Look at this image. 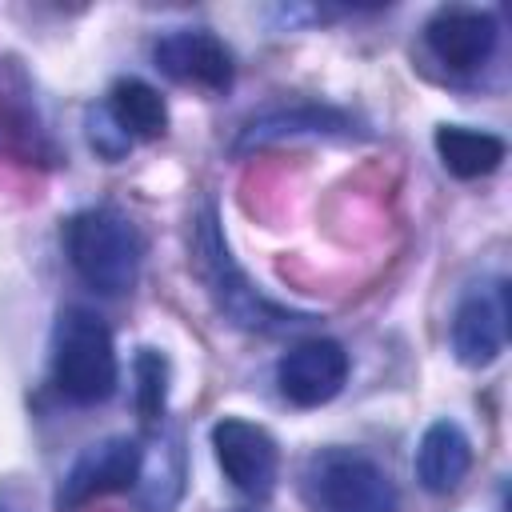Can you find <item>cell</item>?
I'll return each mask as SVG.
<instances>
[{
    "label": "cell",
    "instance_id": "1",
    "mask_svg": "<svg viewBox=\"0 0 512 512\" xmlns=\"http://www.w3.org/2000/svg\"><path fill=\"white\" fill-rule=\"evenodd\" d=\"M64 252L76 276L100 296L132 292L144 260L140 232L112 208H84L64 220Z\"/></svg>",
    "mask_w": 512,
    "mask_h": 512
},
{
    "label": "cell",
    "instance_id": "2",
    "mask_svg": "<svg viewBox=\"0 0 512 512\" xmlns=\"http://www.w3.org/2000/svg\"><path fill=\"white\" fill-rule=\"evenodd\" d=\"M52 384L72 404H104L120 384L112 332L84 308H64L52 328Z\"/></svg>",
    "mask_w": 512,
    "mask_h": 512
},
{
    "label": "cell",
    "instance_id": "3",
    "mask_svg": "<svg viewBox=\"0 0 512 512\" xmlns=\"http://www.w3.org/2000/svg\"><path fill=\"white\" fill-rule=\"evenodd\" d=\"M304 488L316 512H400L392 476L352 448H324L304 468Z\"/></svg>",
    "mask_w": 512,
    "mask_h": 512
},
{
    "label": "cell",
    "instance_id": "4",
    "mask_svg": "<svg viewBox=\"0 0 512 512\" xmlns=\"http://www.w3.org/2000/svg\"><path fill=\"white\" fill-rule=\"evenodd\" d=\"M196 244H200L204 272H208V284H212V292H216V304H220V312H224L232 324H240V328H248V332H284V328H300V324L312 320V316L292 312V308H280V304H272L268 296H260L256 288H248L244 272L232 264L228 240L220 236L212 212H204Z\"/></svg>",
    "mask_w": 512,
    "mask_h": 512
},
{
    "label": "cell",
    "instance_id": "5",
    "mask_svg": "<svg viewBox=\"0 0 512 512\" xmlns=\"http://www.w3.org/2000/svg\"><path fill=\"white\" fill-rule=\"evenodd\" d=\"M212 452L224 472V480L248 496V500H268L280 476V448L268 428L240 420V416H220L212 424Z\"/></svg>",
    "mask_w": 512,
    "mask_h": 512
},
{
    "label": "cell",
    "instance_id": "6",
    "mask_svg": "<svg viewBox=\"0 0 512 512\" xmlns=\"http://www.w3.org/2000/svg\"><path fill=\"white\" fill-rule=\"evenodd\" d=\"M452 356L464 368H488L508 344V280H484L468 288L448 320Z\"/></svg>",
    "mask_w": 512,
    "mask_h": 512
},
{
    "label": "cell",
    "instance_id": "7",
    "mask_svg": "<svg viewBox=\"0 0 512 512\" xmlns=\"http://www.w3.org/2000/svg\"><path fill=\"white\" fill-rule=\"evenodd\" d=\"M348 372H352V360L340 340L308 336L276 360V388L296 408H320L340 396V388L348 384Z\"/></svg>",
    "mask_w": 512,
    "mask_h": 512
},
{
    "label": "cell",
    "instance_id": "8",
    "mask_svg": "<svg viewBox=\"0 0 512 512\" xmlns=\"http://www.w3.org/2000/svg\"><path fill=\"white\" fill-rule=\"evenodd\" d=\"M140 472H144V448L140 440L132 436H108L100 444H88L64 484H60V508H80L96 496H108V492H128L140 484Z\"/></svg>",
    "mask_w": 512,
    "mask_h": 512
},
{
    "label": "cell",
    "instance_id": "9",
    "mask_svg": "<svg viewBox=\"0 0 512 512\" xmlns=\"http://www.w3.org/2000/svg\"><path fill=\"white\" fill-rule=\"evenodd\" d=\"M152 60L156 68L188 88H204V92H228L236 64H232V48L208 32V28H172L152 44Z\"/></svg>",
    "mask_w": 512,
    "mask_h": 512
},
{
    "label": "cell",
    "instance_id": "10",
    "mask_svg": "<svg viewBox=\"0 0 512 512\" xmlns=\"http://www.w3.org/2000/svg\"><path fill=\"white\" fill-rule=\"evenodd\" d=\"M496 40H500V24L488 8L448 4V8H436L432 20L424 24L428 52L452 72H472L488 64V56L496 52Z\"/></svg>",
    "mask_w": 512,
    "mask_h": 512
},
{
    "label": "cell",
    "instance_id": "11",
    "mask_svg": "<svg viewBox=\"0 0 512 512\" xmlns=\"http://www.w3.org/2000/svg\"><path fill=\"white\" fill-rule=\"evenodd\" d=\"M416 480L432 496H448L472 468V440L456 420H432L416 444Z\"/></svg>",
    "mask_w": 512,
    "mask_h": 512
},
{
    "label": "cell",
    "instance_id": "12",
    "mask_svg": "<svg viewBox=\"0 0 512 512\" xmlns=\"http://www.w3.org/2000/svg\"><path fill=\"white\" fill-rule=\"evenodd\" d=\"M432 144H436L440 164L456 180H480V176L496 172L504 164V156H508V144L496 132L468 128V124H440Z\"/></svg>",
    "mask_w": 512,
    "mask_h": 512
},
{
    "label": "cell",
    "instance_id": "13",
    "mask_svg": "<svg viewBox=\"0 0 512 512\" xmlns=\"http://www.w3.org/2000/svg\"><path fill=\"white\" fill-rule=\"evenodd\" d=\"M344 128H348V116L336 108L292 104V108H276V112L248 120L240 132V148H260V144H272L284 136H324V132H344Z\"/></svg>",
    "mask_w": 512,
    "mask_h": 512
},
{
    "label": "cell",
    "instance_id": "14",
    "mask_svg": "<svg viewBox=\"0 0 512 512\" xmlns=\"http://www.w3.org/2000/svg\"><path fill=\"white\" fill-rule=\"evenodd\" d=\"M104 104H108V112L116 116V124L132 140H156L168 128V104H164V96L148 80H140V76L116 80Z\"/></svg>",
    "mask_w": 512,
    "mask_h": 512
},
{
    "label": "cell",
    "instance_id": "15",
    "mask_svg": "<svg viewBox=\"0 0 512 512\" xmlns=\"http://www.w3.org/2000/svg\"><path fill=\"white\" fill-rule=\"evenodd\" d=\"M132 368H136V408L144 420H156L168 396V360L156 348H140Z\"/></svg>",
    "mask_w": 512,
    "mask_h": 512
},
{
    "label": "cell",
    "instance_id": "16",
    "mask_svg": "<svg viewBox=\"0 0 512 512\" xmlns=\"http://www.w3.org/2000/svg\"><path fill=\"white\" fill-rule=\"evenodd\" d=\"M84 132H88L92 152L104 156V160H124V156L132 152V144H136V140L116 124V116L108 112V104L88 108V116H84Z\"/></svg>",
    "mask_w": 512,
    "mask_h": 512
}]
</instances>
